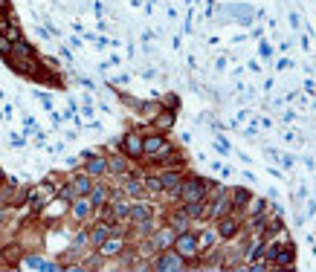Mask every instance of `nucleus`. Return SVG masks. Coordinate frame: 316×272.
Wrapping results in <instances>:
<instances>
[{
    "label": "nucleus",
    "instance_id": "6e6552de",
    "mask_svg": "<svg viewBox=\"0 0 316 272\" xmlns=\"http://www.w3.org/2000/svg\"><path fill=\"white\" fill-rule=\"evenodd\" d=\"M174 235H177V232L168 226V229H162V232H157V235H154V243H151V246H154L157 252H162V249H171V246H174Z\"/></svg>",
    "mask_w": 316,
    "mask_h": 272
},
{
    "label": "nucleus",
    "instance_id": "412c9836",
    "mask_svg": "<svg viewBox=\"0 0 316 272\" xmlns=\"http://www.w3.org/2000/svg\"><path fill=\"white\" fill-rule=\"evenodd\" d=\"M125 191H128V194H133V197H136V194H145V185H142V180H139V177H128V182H125Z\"/></svg>",
    "mask_w": 316,
    "mask_h": 272
},
{
    "label": "nucleus",
    "instance_id": "393cba45",
    "mask_svg": "<svg viewBox=\"0 0 316 272\" xmlns=\"http://www.w3.org/2000/svg\"><path fill=\"white\" fill-rule=\"evenodd\" d=\"M128 209H131V206H125V203H116V206H113L110 212H113V217L119 220V217H128Z\"/></svg>",
    "mask_w": 316,
    "mask_h": 272
},
{
    "label": "nucleus",
    "instance_id": "9b49d317",
    "mask_svg": "<svg viewBox=\"0 0 316 272\" xmlns=\"http://www.w3.org/2000/svg\"><path fill=\"white\" fill-rule=\"evenodd\" d=\"M105 171H107V159L90 153V156H87V174H90V177H102Z\"/></svg>",
    "mask_w": 316,
    "mask_h": 272
},
{
    "label": "nucleus",
    "instance_id": "4be33fe9",
    "mask_svg": "<svg viewBox=\"0 0 316 272\" xmlns=\"http://www.w3.org/2000/svg\"><path fill=\"white\" fill-rule=\"evenodd\" d=\"M215 241H218V232H203V235L197 238V246H200V252H203V249H209V246H212Z\"/></svg>",
    "mask_w": 316,
    "mask_h": 272
},
{
    "label": "nucleus",
    "instance_id": "f257e3e1",
    "mask_svg": "<svg viewBox=\"0 0 316 272\" xmlns=\"http://www.w3.org/2000/svg\"><path fill=\"white\" fill-rule=\"evenodd\" d=\"M212 188H215V182H212V180H203V177H189V180L180 182L177 197H180L183 203H189V200H206Z\"/></svg>",
    "mask_w": 316,
    "mask_h": 272
},
{
    "label": "nucleus",
    "instance_id": "5701e85b",
    "mask_svg": "<svg viewBox=\"0 0 316 272\" xmlns=\"http://www.w3.org/2000/svg\"><path fill=\"white\" fill-rule=\"evenodd\" d=\"M142 185H145V191H151V194H159V191H162V182H159V177H145V180H142Z\"/></svg>",
    "mask_w": 316,
    "mask_h": 272
},
{
    "label": "nucleus",
    "instance_id": "aec40b11",
    "mask_svg": "<svg viewBox=\"0 0 316 272\" xmlns=\"http://www.w3.org/2000/svg\"><path fill=\"white\" fill-rule=\"evenodd\" d=\"M107 171H113V174H128L125 156H113V159H107Z\"/></svg>",
    "mask_w": 316,
    "mask_h": 272
},
{
    "label": "nucleus",
    "instance_id": "2eb2a0df",
    "mask_svg": "<svg viewBox=\"0 0 316 272\" xmlns=\"http://www.w3.org/2000/svg\"><path fill=\"white\" fill-rule=\"evenodd\" d=\"M9 52H15L18 58H32L35 52H32V47L24 41V38H18V41H12V47H9Z\"/></svg>",
    "mask_w": 316,
    "mask_h": 272
},
{
    "label": "nucleus",
    "instance_id": "ddd939ff",
    "mask_svg": "<svg viewBox=\"0 0 316 272\" xmlns=\"http://www.w3.org/2000/svg\"><path fill=\"white\" fill-rule=\"evenodd\" d=\"M110 235H113V229H110V223H99V226H96V229H93V232H90V235H87V238H90V241H93L96 246H99V243H105V241H107Z\"/></svg>",
    "mask_w": 316,
    "mask_h": 272
},
{
    "label": "nucleus",
    "instance_id": "a211bd4d",
    "mask_svg": "<svg viewBox=\"0 0 316 272\" xmlns=\"http://www.w3.org/2000/svg\"><path fill=\"white\" fill-rule=\"evenodd\" d=\"M168 226H171L174 232H186V229H189V217H186L183 212H174L171 214V220H168Z\"/></svg>",
    "mask_w": 316,
    "mask_h": 272
},
{
    "label": "nucleus",
    "instance_id": "dca6fc26",
    "mask_svg": "<svg viewBox=\"0 0 316 272\" xmlns=\"http://www.w3.org/2000/svg\"><path fill=\"white\" fill-rule=\"evenodd\" d=\"M119 249H122V238H116V235H110L105 243H99V252L102 255H116Z\"/></svg>",
    "mask_w": 316,
    "mask_h": 272
},
{
    "label": "nucleus",
    "instance_id": "20e7f679",
    "mask_svg": "<svg viewBox=\"0 0 316 272\" xmlns=\"http://www.w3.org/2000/svg\"><path fill=\"white\" fill-rule=\"evenodd\" d=\"M238 232H241V212L232 209L229 214L218 217V238H221V241H232Z\"/></svg>",
    "mask_w": 316,
    "mask_h": 272
},
{
    "label": "nucleus",
    "instance_id": "39448f33",
    "mask_svg": "<svg viewBox=\"0 0 316 272\" xmlns=\"http://www.w3.org/2000/svg\"><path fill=\"white\" fill-rule=\"evenodd\" d=\"M122 151H125L128 159H142V136L136 130H131L122 139Z\"/></svg>",
    "mask_w": 316,
    "mask_h": 272
},
{
    "label": "nucleus",
    "instance_id": "4468645a",
    "mask_svg": "<svg viewBox=\"0 0 316 272\" xmlns=\"http://www.w3.org/2000/svg\"><path fill=\"white\" fill-rule=\"evenodd\" d=\"M148 217H154L151 206H131V209H128V220H133V223H139V220H148Z\"/></svg>",
    "mask_w": 316,
    "mask_h": 272
},
{
    "label": "nucleus",
    "instance_id": "f8f14e48",
    "mask_svg": "<svg viewBox=\"0 0 316 272\" xmlns=\"http://www.w3.org/2000/svg\"><path fill=\"white\" fill-rule=\"evenodd\" d=\"M107 191H110V188H105V185H96V188H90V191H87V200L93 203L96 209H102V206L107 203Z\"/></svg>",
    "mask_w": 316,
    "mask_h": 272
},
{
    "label": "nucleus",
    "instance_id": "a878e982",
    "mask_svg": "<svg viewBox=\"0 0 316 272\" xmlns=\"http://www.w3.org/2000/svg\"><path fill=\"white\" fill-rule=\"evenodd\" d=\"M165 104H168V110H177L180 101H177V96H165Z\"/></svg>",
    "mask_w": 316,
    "mask_h": 272
},
{
    "label": "nucleus",
    "instance_id": "9d476101",
    "mask_svg": "<svg viewBox=\"0 0 316 272\" xmlns=\"http://www.w3.org/2000/svg\"><path fill=\"white\" fill-rule=\"evenodd\" d=\"M90 209H93V203L87 200V194L73 200V217H76V220H87V217H90Z\"/></svg>",
    "mask_w": 316,
    "mask_h": 272
},
{
    "label": "nucleus",
    "instance_id": "b1692460",
    "mask_svg": "<svg viewBox=\"0 0 316 272\" xmlns=\"http://www.w3.org/2000/svg\"><path fill=\"white\" fill-rule=\"evenodd\" d=\"M76 197H79V194L73 191V185H61V200H67V203H73Z\"/></svg>",
    "mask_w": 316,
    "mask_h": 272
},
{
    "label": "nucleus",
    "instance_id": "6ab92c4d",
    "mask_svg": "<svg viewBox=\"0 0 316 272\" xmlns=\"http://www.w3.org/2000/svg\"><path fill=\"white\" fill-rule=\"evenodd\" d=\"M154 124H157L159 130H168V127H174V110H162L157 119H154Z\"/></svg>",
    "mask_w": 316,
    "mask_h": 272
},
{
    "label": "nucleus",
    "instance_id": "0eeeda50",
    "mask_svg": "<svg viewBox=\"0 0 316 272\" xmlns=\"http://www.w3.org/2000/svg\"><path fill=\"white\" fill-rule=\"evenodd\" d=\"M293 258H296V249H293V243H287V246H279V249H276L273 264H276L279 270H293Z\"/></svg>",
    "mask_w": 316,
    "mask_h": 272
},
{
    "label": "nucleus",
    "instance_id": "423d86ee",
    "mask_svg": "<svg viewBox=\"0 0 316 272\" xmlns=\"http://www.w3.org/2000/svg\"><path fill=\"white\" fill-rule=\"evenodd\" d=\"M250 200H253V191L250 188H229V203H232V209L235 212H244L247 206H250Z\"/></svg>",
    "mask_w": 316,
    "mask_h": 272
},
{
    "label": "nucleus",
    "instance_id": "1a4fd4ad",
    "mask_svg": "<svg viewBox=\"0 0 316 272\" xmlns=\"http://www.w3.org/2000/svg\"><path fill=\"white\" fill-rule=\"evenodd\" d=\"M159 182H162V191L177 194V188H180V182H183V174H180V171H165V174L159 177Z\"/></svg>",
    "mask_w": 316,
    "mask_h": 272
},
{
    "label": "nucleus",
    "instance_id": "bb28decb",
    "mask_svg": "<svg viewBox=\"0 0 316 272\" xmlns=\"http://www.w3.org/2000/svg\"><path fill=\"white\" fill-rule=\"evenodd\" d=\"M270 55H273V47H270V44H264V47H261V58H270Z\"/></svg>",
    "mask_w": 316,
    "mask_h": 272
},
{
    "label": "nucleus",
    "instance_id": "7ed1b4c3",
    "mask_svg": "<svg viewBox=\"0 0 316 272\" xmlns=\"http://www.w3.org/2000/svg\"><path fill=\"white\" fill-rule=\"evenodd\" d=\"M154 270H159V272H180V270H186V258L177 255L174 249H162L159 258L154 261Z\"/></svg>",
    "mask_w": 316,
    "mask_h": 272
},
{
    "label": "nucleus",
    "instance_id": "f3484780",
    "mask_svg": "<svg viewBox=\"0 0 316 272\" xmlns=\"http://www.w3.org/2000/svg\"><path fill=\"white\" fill-rule=\"evenodd\" d=\"M70 185H73V191H76L79 197H84V194L93 188V185H90V174H81V177H76V180L70 182Z\"/></svg>",
    "mask_w": 316,
    "mask_h": 272
},
{
    "label": "nucleus",
    "instance_id": "f03ea898",
    "mask_svg": "<svg viewBox=\"0 0 316 272\" xmlns=\"http://www.w3.org/2000/svg\"><path fill=\"white\" fill-rule=\"evenodd\" d=\"M177 255H183L186 261H191V258H197L200 255V246H197V235H191L189 229L186 232H177L174 235V246H171Z\"/></svg>",
    "mask_w": 316,
    "mask_h": 272
}]
</instances>
